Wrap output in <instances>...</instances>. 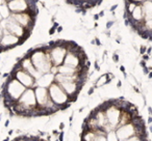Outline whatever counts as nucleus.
I'll return each instance as SVG.
<instances>
[{"mask_svg": "<svg viewBox=\"0 0 152 141\" xmlns=\"http://www.w3.org/2000/svg\"><path fill=\"white\" fill-rule=\"evenodd\" d=\"M26 87L18 81L15 77L10 75L7 78V81L2 84L1 88V98H2L3 105L7 110H11L13 105L20 99Z\"/></svg>", "mask_w": 152, "mask_h": 141, "instance_id": "1", "label": "nucleus"}, {"mask_svg": "<svg viewBox=\"0 0 152 141\" xmlns=\"http://www.w3.org/2000/svg\"><path fill=\"white\" fill-rule=\"evenodd\" d=\"M27 53L29 54L34 67L41 74L50 72L53 63L50 57V46L48 44L41 45L34 49H30Z\"/></svg>", "mask_w": 152, "mask_h": 141, "instance_id": "2", "label": "nucleus"}, {"mask_svg": "<svg viewBox=\"0 0 152 141\" xmlns=\"http://www.w3.org/2000/svg\"><path fill=\"white\" fill-rule=\"evenodd\" d=\"M48 90L52 102L59 108V110H66L73 103L69 95L64 90L63 87L57 82L52 83L48 88Z\"/></svg>", "mask_w": 152, "mask_h": 141, "instance_id": "3", "label": "nucleus"}, {"mask_svg": "<svg viewBox=\"0 0 152 141\" xmlns=\"http://www.w3.org/2000/svg\"><path fill=\"white\" fill-rule=\"evenodd\" d=\"M10 75L13 76V77H15V78L17 79L18 81H20V82H21L22 84L26 87V88H29V87L34 88V87L37 86L36 85V79H34V77L29 74V73L26 72L25 69H23L22 67H20V64H19L18 61L15 64V67H13L12 72L10 73Z\"/></svg>", "mask_w": 152, "mask_h": 141, "instance_id": "4", "label": "nucleus"}, {"mask_svg": "<svg viewBox=\"0 0 152 141\" xmlns=\"http://www.w3.org/2000/svg\"><path fill=\"white\" fill-rule=\"evenodd\" d=\"M63 89L69 95L71 98L72 102H75L78 95L80 93V90L83 87L85 86V83L80 82V81H75V80H69V81H63V82L58 83Z\"/></svg>", "mask_w": 152, "mask_h": 141, "instance_id": "5", "label": "nucleus"}, {"mask_svg": "<svg viewBox=\"0 0 152 141\" xmlns=\"http://www.w3.org/2000/svg\"><path fill=\"white\" fill-rule=\"evenodd\" d=\"M107 122L110 124L113 129L116 130L117 127L119 126V122L121 119V114H122V109L119 108L117 105L114 104V101L110 100V105L104 110Z\"/></svg>", "mask_w": 152, "mask_h": 141, "instance_id": "6", "label": "nucleus"}, {"mask_svg": "<svg viewBox=\"0 0 152 141\" xmlns=\"http://www.w3.org/2000/svg\"><path fill=\"white\" fill-rule=\"evenodd\" d=\"M10 18L13 19L14 21H16L17 23H19L26 30L32 31V29L34 27L37 17H34L32 15H30L28 12H24V13H17V14L12 13Z\"/></svg>", "mask_w": 152, "mask_h": 141, "instance_id": "7", "label": "nucleus"}, {"mask_svg": "<svg viewBox=\"0 0 152 141\" xmlns=\"http://www.w3.org/2000/svg\"><path fill=\"white\" fill-rule=\"evenodd\" d=\"M5 30H7L9 32H11L12 34H15V35L19 36L23 42H25L31 34V31L29 30H26L24 27H22L19 23H17L16 21H14L13 19L9 18L7 20V25H5Z\"/></svg>", "mask_w": 152, "mask_h": 141, "instance_id": "8", "label": "nucleus"}, {"mask_svg": "<svg viewBox=\"0 0 152 141\" xmlns=\"http://www.w3.org/2000/svg\"><path fill=\"white\" fill-rule=\"evenodd\" d=\"M23 43L24 42L19 36L15 35V34H12L11 32H9L5 29H4V34H3L1 40H0V45L4 49V51H9L11 49H14L15 47L22 45Z\"/></svg>", "mask_w": 152, "mask_h": 141, "instance_id": "9", "label": "nucleus"}, {"mask_svg": "<svg viewBox=\"0 0 152 141\" xmlns=\"http://www.w3.org/2000/svg\"><path fill=\"white\" fill-rule=\"evenodd\" d=\"M116 134L119 141H127L129 137L137 134V126L132 121L127 122L116 129Z\"/></svg>", "mask_w": 152, "mask_h": 141, "instance_id": "10", "label": "nucleus"}, {"mask_svg": "<svg viewBox=\"0 0 152 141\" xmlns=\"http://www.w3.org/2000/svg\"><path fill=\"white\" fill-rule=\"evenodd\" d=\"M9 5L10 9L12 13L17 14V13H24L29 9V2L27 0H11L9 2H7Z\"/></svg>", "mask_w": 152, "mask_h": 141, "instance_id": "11", "label": "nucleus"}, {"mask_svg": "<svg viewBox=\"0 0 152 141\" xmlns=\"http://www.w3.org/2000/svg\"><path fill=\"white\" fill-rule=\"evenodd\" d=\"M54 82H55V75L52 74L51 72H48V73L42 74L38 79H37L36 85L37 86H42V87L49 88L50 85Z\"/></svg>", "mask_w": 152, "mask_h": 141, "instance_id": "12", "label": "nucleus"}, {"mask_svg": "<svg viewBox=\"0 0 152 141\" xmlns=\"http://www.w3.org/2000/svg\"><path fill=\"white\" fill-rule=\"evenodd\" d=\"M114 76H113L112 73H107V74H103L98 78V80L96 81L95 83V87L96 88H99V87H102L106 84H110V81L113 80Z\"/></svg>", "mask_w": 152, "mask_h": 141, "instance_id": "13", "label": "nucleus"}, {"mask_svg": "<svg viewBox=\"0 0 152 141\" xmlns=\"http://www.w3.org/2000/svg\"><path fill=\"white\" fill-rule=\"evenodd\" d=\"M145 20L152 19V0H146L142 3Z\"/></svg>", "mask_w": 152, "mask_h": 141, "instance_id": "14", "label": "nucleus"}, {"mask_svg": "<svg viewBox=\"0 0 152 141\" xmlns=\"http://www.w3.org/2000/svg\"><path fill=\"white\" fill-rule=\"evenodd\" d=\"M11 14H12V12H11V9H10L7 2L2 3V4L0 5V15H1V17H2L3 19H9Z\"/></svg>", "mask_w": 152, "mask_h": 141, "instance_id": "15", "label": "nucleus"}, {"mask_svg": "<svg viewBox=\"0 0 152 141\" xmlns=\"http://www.w3.org/2000/svg\"><path fill=\"white\" fill-rule=\"evenodd\" d=\"M106 138H107V140H113V141L118 140V136H117V134H116V130L108 131L107 134H106Z\"/></svg>", "mask_w": 152, "mask_h": 141, "instance_id": "16", "label": "nucleus"}, {"mask_svg": "<svg viewBox=\"0 0 152 141\" xmlns=\"http://www.w3.org/2000/svg\"><path fill=\"white\" fill-rule=\"evenodd\" d=\"M95 89H96L95 85H94V86H92V87H90L89 90H88V95H93L94 91H95Z\"/></svg>", "mask_w": 152, "mask_h": 141, "instance_id": "17", "label": "nucleus"}, {"mask_svg": "<svg viewBox=\"0 0 152 141\" xmlns=\"http://www.w3.org/2000/svg\"><path fill=\"white\" fill-rule=\"evenodd\" d=\"M113 61H114V62H119V55L118 54H116V53H114V54H113Z\"/></svg>", "mask_w": 152, "mask_h": 141, "instance_id": "18", "label": "nucleus"}, {"mask_svg": "<svg viewBox=\"0 0 152 141\" xmlns=\"http://www.w3.org/2000/svg\"><path fill=\"white\" fill-rule=\"evenodd\" d=\"M55 32H56V28H55L54 26H52V27L49 29V35H53Z\"/></svg>", "mask_w": 152, "mask_h": 141, "instance_id": "19", "label": "nucleus"}, {"mask_svg": "<svg viewBox=\"0 0 152 141\" xmlns=\"http://www.w3.org/2000/svg\"><path fill=\"white\" fill-rule=\"evenodd\" d=\"M114 24H115L114 21H108L107 23H106V28H107V29H110V28H112V26L114 25Z\"/></svg>", "mask_w": 152, "mask_h": 141, "instance_id": "20", "label": "nucleus"}, {"mask_svg": "<svg viewBox=\"0 0 152 141\" xmlns=\"http://www.w3.org/2000/svg\"><path fill=\"white\" fill-rule=\"evenodd\" d=\"M3 34H4V29H3V28L1 27V25H0V40H1V38H2Z\"/></svg>", "mask_w": 152, "mask_h": 141, "instance_id": "21", "label": "nucleus"}, {"mask_svg": "<svg viewBox=\"0 0 152 141\" xmlns=\"http://www.w3.org/2000/svg\"><path fill=\"white\" fill-rule=\"evenodd\" d=\"M64 134H65V133H64V131H61V133H59V135H58V140H61V141H63L64 140Z\"/></svg>", "mask_w": 152, "mask_h": 141, "instance_id": "22", "label": "nucleus"}, {"mask_svg": "<svg viewBox=\"0 0 152 141\" xmlns=\"http://www.w3.org/2000/svg\"><path fill=\"white\" fill-rule=\"evenodd\" d=\"M129 1H132V2L137 3V4H142V3H143L144 1H146V0H129Z\"/></svg>", "mask_w": 152, "mask_h": 141, "instance_id": "23", "label": "nucleus"}, {"mask_svg": "<svg viewBox=\"0 0 152 141\" xmlns=\"http://www.w3.org/2000/svg\"><path fill=\"white\" fill-rule=\"evenodd\" d=\"M95 69L96 71H100V65L98 64V60L95 61Z\"/></svg>", "mask_w": 152, "mask_h": 141, "instance_id": "24", "label": "nucleus"}, {"mask_svg": "<svg viewBox=\"0 0 152 141\" xmlns=\"http://www.w3.org/2000/svg\"><path fill=\"white\" fill-rule=\"evenodd\" d=\"M146 50H147V48H146L145 46H142L141 47V51H140V52H141V54H144V53L146 52Z\"/></svg>", "mask_w": 152, "mask_h": 141, "instance_id": "25", "label": "nucleus"}, {"mask_svg": "<svg viewBox=\"0 0 152 141\" xmlns=\"http://www.w3.org/2000/svg\"><path fill=\"white\" fill-rule=\"evenodd\" d=\"M95 42H96V45H97V46H101V42H100V40L98 38H95Z\"/></svg>", "mask_w": 152, "mask_h": 141, "instance_id": "26", "label": "nucleus"}, {"mask_svg": "<svg viewBox=\"0 0 152 141\" xmlns=\"http://www.w3.org/2000/svg\"><path fill=\"white\" fill-rule=\"evenodd\" d=\"M59 133H61V132H59L58 130H53V131H52V134H53V135H55V136H58Z\"/></svg>", "mask_w": 152, "mask_h": 141, "instance_id": "27", "label": "nucleus"}, {"mask_svg": "<svg viewBox=\"0 0 152 141\" xmlns=\"http://www.w3.org/2000/svg\"><path fill=\"white\" fill-rule=\"evenodd\" d=\"M64 129H65V124H64V122H61V124H59V130L64 131Z\"/></svg>", "mask_w": 152, "mask_h": 141, "instance_id": "28", "label": "nucleus"}, {"mask_svg": "<svg viewBox=\"0 0 152 141\" xmlns=\"http://www.w3.org/2000/svg\"><path fill=\"white\" fill-rule=\"evenodd\" d=\"M118 7V4H115V5H113L112 7H110V12H115V9Z\"/></svg>", "mask_w": 152, "mask_h": 141, "instance_id": "29", "label": "nucleus"}, {"mask_svg": "<svg viewBox=\"0 0 152 141\" xmlns=\"http://www.w3.org/2000/svg\"><path fill=\"white\" fill-rule=\"evenodd\" d=\"M99 14H96V15H94V20H95V21H98V20H99Z\"/></svg>", "mask_w": 152, "mask_h": 141, "instance_id": "30", "label": "nucleus"}, {"mask_svg": "<svg viewBox=\"0 0 152 141\" xmlns=\"http://www.w3.org/2000/svg\"><path fill=\"white\" fill-rule=\"evenodd\" d=\"M122 86V82H121L120 80L118 81V83H117V87H118V88H120V87Z\"/></svg>", "mask_w": 152, "mask_h": 141, "instance_id": "31", "label": "nucleus"}, {"mask_svg": "<svg viewBox=\"0 0 152 141\" xmlns=\"http://www.w3.org/2000/svg\"><path fill=\"white\" fill-rule=\"evenodd\" d=\"M61 30H63V27H61V26H58V27H57V29H56V32H61Z\"/></svg>", "mask_w": 152, "mask_h": 141, "instance_id": "32", "label": "nucleus"}, {"mask_svg": "<svg viewBox=\"0 0 152 141\" xmlns=\"http://www.w3.org/2000/svg\"><path fill=\"white\" fill-rule=\"evenodd\" d=\"M9 124H10V119H7V120H5L4 127H7H7H9Z\"/></svg>", "mask_w": 152, "mask_h": 141, "instance_id": "33", "label": "nucleus"}, {"mask_svg": "<svg viewBox=\"0 0 152 141\" xmlns=\"http://www.w3.org/2000/svg\"><path fill=\"white\" fill-rule=\"evenodd\" d=\"M103 16H104V11H101V12L99 13V17H100V18H102Z\"/></svg>", "mask_w": 152, "mask_h": 141, "instance_id": "34", "label": "nucleus"}, {"mask_svg": "<svg viewBox=\"0 0 152 141\" xmlns=\"http://www.w3.org/2000/svg\"><path fill=\"white\" fill-rule=\"evenodd\" d=\"M4 2H7V1H5V0H0V5L2 4V3H4Z\"/></svg>", "mask_w": 152, "mask_h": 141, "instance_id": "35", "label": "nucleus"}, {"mask_svg": "<svg viewBox=\"0 0 152 141\" xmlns=\"http://www.w3.org/2000/svg\"><path fill=\"white\" fill-rule=\"evenodd\" d=\"M13 133H14V131H13V130H11V131L9 132V135H13Z\"/></svg>", "mask_w": 152, "mask_h": 141, "instance_id": "36", "label": "nucleus"}, {"mask_svg": "<svg viewBox=\"0 0 152 141\" xmlns=\"http://www.w3.org/2000/svg\"><path fill=\"white\" fill-rule=\"evenodd\" d=\"M150 131H151V133H152V126H150Z\"/></svg>", "mask_w": 152, "mask_h": 141, "instance_id": "37", "label": "nucleus"}, {"mask_svg": "<svg viewBox=\"0 0 152 141\" xmlns=\"http://www.w3.org/2000/svg\"><path fill=\"white\" fill-rule=\"evenodd\" d=\"M5 1H7V2H9V1H11V0H5Z\"/></svg>", "mask_w": 152, "mask_h": 141, "instance_id": "38", "label": "nucleus"}, {"mask_svg": "<svg viewBox=\"0 0 152 141\" xmlns=\"http://www.w3.org/2000/svg\"><path fill=\"white\" fill-rule=\"evenodd\" d=\"M0 120H1V114H0Z\"/></svg>", "mask_w": 152, "mask_h": 141, "instance_id": "39", "label": "nucleus"}, {"mask_svg": "<svg viewBox=\"0 0 152 141\" xmlns=\"http://www.w3.org/2000/svg\"><path fill=\"white\" fill-rule=\"evenodd\" d=\"M0 59H1V58H0Z\"/></svg>", "mask_w": 152, "mask_h": 141, "instance_id": "40", "label": "nucleus"}]
</instances>
